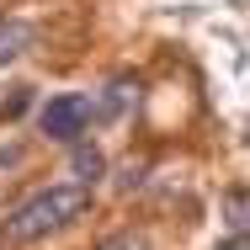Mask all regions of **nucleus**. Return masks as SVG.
Wrapping results in <instances>:
<instances>
[{"label": "nucleus", "instance_id": "2", "mask_svg": "<svg viewBox=\"0 0 250 250\" xmlns=\"http://www.w3.org/2000/svg\"><path fill=\"white\" fill-rule=\"evenodd\" d=\"M91 117H96L91 96H53V101H43V112H38V128H43L48 139H59V144H75Z\"/></svg>", "mask_w": 250, "mask_h": 250}, {"label": "nucleus", "instance_id": "6", "mask_svg": "<svg viewBox=\"0 0 250 250\" xmlns=\"http://www.w3.org/2000/svg\"><path fill=\"white\" fill-rule=\"evenodd\" d=\"M96 250H149V240H144L139 229H117V234H106Z\"/></svg>", "mask_w": 250, "mask_h": 250}, {"label": "nucleus", "instance_id": "3", "mask_svg": "<svg viewBox=\"0 0 250 250\" xmlns=\"http://www.w3.org/2000/svg\"><path fill=\"white\" fill-rule=\"evenodd\" d=\"M69 165H75V181H85V187H96V181H101V170H106L101 149H91V144H75Z\"/></svg>", "mask_w": 250, "mask_h": 250}, {"label": "nucleus", "instance_id": "8", "mask_svg": "<svg viewBox=\"0 0 250 250\" xmlns=\"http://www.w3.org/2000/svg\"><path fill=\"white\" fill-rule=\"evenodd\" d=\"M218 250H250V229H240L234 240H224V245H218Z\"/></svg>", "mask_w": 250, "mask_h": 250}, {"label": "nucleus", "instance_id": "7", "mask_svg": "<svg viewBox=\"0 0 250 250\" xmlns=\"http://www.w3.org/2000/svg\"><path fill=\"white\" fill-rule=\"evenodd\" d=\"M128 101H139V85H128V80H117V85L106 91V101H101L96 112H123Z\"/></svg>", "mask_w": 250, "mask_h": 250}, {"label": "nucleus", "instance_id": "4", "mask_svg": "<svg viewBox=\"0 0 250 250\" xmlns=\"http://www.w3.org/2000/svg\"><path fill=\"white\" fill-rule=\"evenodd\" d=\"M224 218L234 224V234H240V229H250V192H245V187L224 192Z\"/></svg>", "mask_w": 250, "mask_h": 250}, {"label": "nucleus", "instance_id": "9", "mask_svg": "<svg viewBox=\"0 0 250 250\" xmlns=\"http://www.w3.org/2000/svg\"><path fill=\"white\" fill-rule=\"evenodd\" d=\"M5 165H21V149H5V154H0V170H5Z\"/></svg>", "mask_w": 250, "mask_h": 250}, {"label": "nucleus", "instance_id": "1", "mask_svg": "<svg viewBox=\"0 0 250 250\" xmlns=\"http://www.w3.org/2000/svg\"><path fill=\"white\" fill-rule=\"evenodd\" d=\"M91 208V187L85 181H64V187H43L38 197H27L11 218H5V229H0V240L5 245H27V240H43L53 229H64V224H75L80 213Z\"/></svg>", "mask_w": 250, "mask_h": 250}, {"label": "nucleus", "instance_id": "5", "mask_svg": "<svg viewBox=\"0 0 250 250\" xmlns=\"http://www.w3.org/2000/svg\"><path fill=\"white\" fill-rule=\"evenodd\" d=\"M27 43H32V32H27L21 21H5V27H0V64H11Z\"/></svg>", "mask_w": 250, "mask_h": 250}]
</instances>
